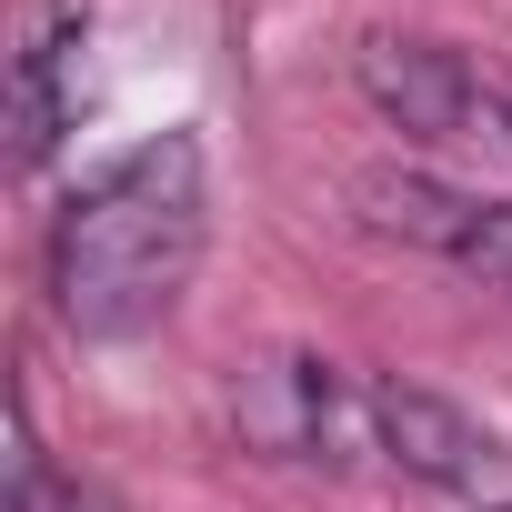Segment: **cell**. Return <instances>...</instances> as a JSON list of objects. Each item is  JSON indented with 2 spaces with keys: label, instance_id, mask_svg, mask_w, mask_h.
<instances>
[{
  "label": "cell",
  "instance_id": "cell-5",
  "mask_svg": "<svg viewBox=\"0 0 512 512\" xmlns=\"http://www.w3.org/2000/svg\"><path fill=\"white\" fill-rule=\"evenodd\" d=\"M81 31H91V0H41V21H31V41L11 61V161L21 171H41L61 151V131H71V51H81Z\"/></svg>",
  "mask_w": 512,
  "mask_h": 512
},
{
  "label": "cell",
  "instance_id": "cell-8",
  "mask_svg": "<svg viewBox=\"0 0 512 512\" xmlns=\"http://www.w3.org/2000/svg\"><path fill=\"white\" fill-rule=\"evenodd\" d=\"M51 512H111V502H101L91 482H61V502H51Z\"/></svg>",
  "mask_w": 512,
  "mask_h": 512
},
{
  "label": "cell",
  "instance_id": "cell-3",
  "mask_svg": "<svg viewBox=\"0 0 512 512\" xmlns=\"http://www.w3.org/2000/svg\"><path fill=\"white\" fill-rule=\"evenodd\" d=\"M352 81H362V101H372L402 141H422V151L502 141V121H492V71H472V61H462V51H442V41L372 31V41L352 51Z\"/></svg>",
  "mask_w": 512,
  "mask_h": 512
},
{
  "label": "cell",
  "instance_id": "cell-1",
  "mask_svg": "<svg viewBox=\"0 0 512 512\" xmlns=\"http://www.w3.org/2000/svg\"><path fill=\"white\" fill-rule=\"evenodd\" d=\"M201 241H211V191H201V141L191 131H161V141L101 161L51 221V312H61V332H81V342L151 332L191 292Z\"/></svg>",
  "mask_w": 512,
  "mask_h": 512
},
{
  "label": "cell",
  "instance_id": "cell-7",
  "mask_svg": "<svg viewBox=\"0 0 512 512\" xmlns=\"http://www.w3.org/2000/svg\"><path fill=\"white\" fill-rule=\"evenodd\" d=\"M462 272H472V282H492V292H512V201H492V211H482V241L462 251Z\"/></svg>",
  "mask_w": 512,
  "mask_h": 512
},
{
  "label": "cell",
  "instance_id": "cell-4",
  "mask_svg": "<svg viewBox=\"0 0 512 512\" xmlns=\"http://www.w3.org/2000/svg\"><path fill=\"white\" fill-rule=\"evenodd\" d=\"M372 452H382L402 482H432V492H472V482L502 462V442H492L462 402H442V392H422V382H382V392H372Z\"/></svg>",
  "mask_w": 512,
  "mask_h": 512
},
{
  "label": "cell",
  "instance_id": "cell-6",
  "mask_svg": "<svg viewBox=\"0 0 512 512\" xmlns=\"http://www.w3.org/2000/svg\"><path fill=\"white\" fill-rule=\"evenodd\" d=\"M352 211L382 231V241H412V251H442V262H462V251L482 241V191H452L432 171H402V161H372L352 171Z\"/></svg>",
  "mask_w": 512,
  "mask_h": 512
},
{
  "label": "cell",
  "instance_id": "cell-2",
  "mask_svg": "<svg viewBox=\"0 0 512 512\" xmlns=\"http://www.w3.org/2000/svg\"><path fill=\"white\" fill-rule=\"evenodd\" d=\"M231 432L262 462H352V442L372 432V392L352 402V382L322 352H262L231 382Z\"/></svg>",
  "mask_w": 512,
  "mask_h": 512
},
{
  "label": "cell",
  "instance_id": "cell-9",
  "mask_svg": "<svg viewBox=\"0 0 512 512\" xmlns=\"http://www.w3.org/2000/svg\"><path fill=\"white\" fill-rule=\"evenodd\" d=\"M492 121H502V151H512V71H492Z\"/></svg>",
  "mask_w": 512,
  "mask_h": 512
}]
</instances>
